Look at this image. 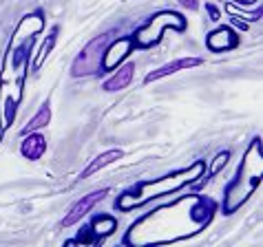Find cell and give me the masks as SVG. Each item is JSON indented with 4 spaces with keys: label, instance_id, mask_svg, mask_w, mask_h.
<instances>
[{
    "label": "cell",
    "instance_id": "6da1fadb",
    "mask_svg": "<svg viewBox=\"0 0 263 247\" xmlns=\"http://www.w3.org/2000/svg\"><path fill=\"white\" fill-rule=\"evenodd\" d=\"M217 203L203 194H186L144 214L130 225L124 245H171L203 232L215 219Z\"/></svg>",
    "mask_w": 263,
    "mask_h": 247
},
{
    "label": "cell",
    "instance_id": "7a4b0ae2",
    "mask_svg": "<svg viewBox=\"0 0 263 247\" xmlns=\"http://www.w3.org/2000/svg\"><path fill=\"white\" fill-rule=\"evenodd\" d=\"M206 172V161H195L193 166H188L184 170H175V172H168L164 177H157V179H148V181H142L137 183L133 190L124 192L118 197L115 205L122 212H130L135 208H142L146 205L148 201H155V199H162L166 194H175L179 190H184L186 186L199 181Z\"/></svg>",
    "mask_w": 263,
    "mask_h": 247
},
{
    "label": "cell",
    "instance_id": "3957f363",
    "mask_svg": "<svg viewBox=\"0 0 263 247\" xmlns=\"http://www.w3.org/2000/svg\"><path fill=\"white\" fill-rule=\"evenodd\" d=\"M261 179H263V141L261 137H254L246 150L243 159H241L235 179L226 188L223 214H235L257 192Z\"/></svg>",
    "mask_w": 263,
    "mask_h": 247
},
{
    "label": "cell",
    "instance_id": "277c9868",
    "mask_svg": "<svg viewBox=\"0 0 263 247\" xmlns=\"http://www.w3.org/2000/svg\"><path fill=\"white\" fill-rule=\"evenodd\" d=\"M166 29H175V31H186V18L177 11H159L142 29H137L133 35V42L137 49H148L162 40V33Z\"/></svg>",
    "mask_w": 263,
    "mask_h": 247
},
{
    "label": "cell",
    "instance_id": "5b68a950",
    "mask_svg": "<svg viewBox=\"0 0 263 247\" xmlns=\"http://www.w3.org/2000/svg\"><path fill=\"white\" fill-rule=\"evenodd\" d=\"M108 45V35H98L86 45L80 55L73 60L71 64V75L73 77H84V75H93L102 71V57H104V49Z\"/></svg>",
    "mask_w": 263,
    "mask_h": 247
},
{
    "label": "cell",
    "instance_id": "8992f818",
    "mask_svg": "<svg viewBox=\"0 0 263 247\" xmlns=\"http://www.w3.org/2000/svg\"><path fill=\"white\" fill-rule=\"evenodd\" d=\"M133 49H135L133 38L113 40L111 45L104 49V57H102V73H104V71H115L120 67L122 60H126V57L133 53Z\"/></svg>",
    "mask_w": 263,
    "mask_h": 247
},
{
    "label": "cell",
    "instance_id": "52a82bcc",
    "mask_svg": "<svg viewBox=\"0 0 263 247\" xmlns=\"http://www.w3.org/2000/svg\"><path fill=\"white\" fill-rule=\"evenodd\" d=\"M106 194H108V190H96V192H91V194H84V197L80 199L76 205H73L69 212H67V216L62 219V228H73L78 221H82L84 216L89 214L100 201L106 199Z\"/></svg>",
    "mask_w": 263,
    "mask_h": 247
},
{
    "label": "cell",
    "instance_id": "ba28073f",
    "mask_svg": "<svg viewBox=\"0 0 263 247\" xmlns=\"http://www.w3.org/2000/svg\"><path fill=\"white\" fill-rule=\"evenodd\" d=\"M239 45V35L235 33V29L230 27H219L213 33H208L206 38V47L213 53H223V51H232Z\"/></svg>",
    "mask_w": 263,
    "mask_h": 247
},
{
    "label": "cell",
    "instance_id": "9c48e42d",
    "mask_svg": "<svg viewBox=\"0 0 263 247\" xmlns=\"http://www.w3.org/2000/svg\"><path fill=\"white\" fill-rule=\"evenodd\" d=\"M199 64H201V57H179V60H173V62L164 64V67L151 71L144 82L146 84L157 82V79H162V77H168V75L179 73V71H186V69H195V67H199Z\"/></svg>",
    "mask_w": 263,
    "mask_h": 247
},
{
    "label": "cell",
    "instance_id": "30bf717a",
    "mask_svg": "<svg viewBox=\"0 0 263 247\" xmlns=\"http://www.w3.org/2000/svg\"><path fill=\"white\" fill-rule=\"evenodd\" d=\"M133 75H135V64L133 62H126L124 67H118V71L102 84V89L106 93H115V91H122L133 82Z\"/></svg>",
    "mask_w": 263,
    "mask_h": 247
},
{
    "label": "cell",
    "instance_id": "8fae6325",
    "mask_svg": "<svg viewBox=\"0 0 263 247\" xmlns=\"http://www.w3.org/2000/svg\"><path fill=\"white\" fill-rule=\"evenodd\" d=\"M45 150H47V139L42 135H38L35 130L25 135V141H23V146H20V152H23L25 159H29V161H38V159L45 155Z\"/></svg>",
    "mask_w": 263,
    "mask_h": 247
},
{
    "label": "cell",
    "instance_id": "7c38bea8",
    "mask_svg": "<svg viewBox=\"0 0 263 247\" xmlns=\"http://www.w3.org/2000/svg\"><path fill=\"white\" fill-rule=\"evenodd\" d=\"M118 159H122V150H118V148L102 152L100 157H96V159H93V161H91V163H89V166H86V168L82 170V174H80V179H89L91 174L100 172L102 168H106V166H111L113 161H118Z\"/></svg>",
    "mask_w": 263,
    "mask_h": 247
},
{
    "label": "cell",
    "instance_id": "4fadbf2b",
    "mask_svg": "<svg viewBox=\"0 0 263 247\" xmlns=\"http://www.w3.org/2000/svg\"><path fill=\"white\" fill-rule=\"evenodd\" d=\"M89 230H91L98 238H104V236L113 234V232L118 230V221H115L113 216H108V214H102V216H98V219L91 223Z\"/></svg>",
    "mask_w": 263,
    "mask_h": 247
},
{
    "label": "cell",
    "instance_id": "5bb4252c",
    "mask_svg": "<svg viewBox=\"0 0 263 247\" xmlns=\"http://www.w3.org/2000/svg\"><path fill=\"white\" fill-rule=\"evenodd\" d=\"M49 121H51V108H49V101H45L40 111L35 113L33 117L29 119L27 126L23 128V135H27V133H33V130H40V128L49 126Z\"/></svg>",
    "mask_w": 263,
    "mask_h": 247
},
{
    "label": "cell",
    "instance_id": "9a60e30c",
    "mask_svg": "<svg viewBox=\"0 0 263 247\" xmlns=\"http://www.w3.org/2000/svg\"><path fill=\"white\" fill-rule=\"evenodd\" d=\"M55 40H58V29H53V31L49 33V38L42 42V47H40V51H38V55L33 57V71H38L40 67H42V62H45V57L51 53V49L55 47Z\"/></svg>",
    "mask_w": 263,
    "mask_h": 247
},
{
    "label": "cell",
    "instance_id": "2e32d148",
    "mask_svg": "<svg viewBox=\"0 0 263 247\" xmlns=\"http://www.w3.org/2000/svg\"><path fill=\"white\" fill-rule=\"evenodd\" d=\"M230 13H235V16H243L246 20H250V23H257V20L263 18V7H257L254 11H243V9H237V7H228Z\"/></svg>",
    "mask_w": 263,
    "mask_h": 247
},
{
    "label": "cell",
    "instance_id": "e0dca14e",
    "mask_svg": "<svg viewBox=\"0 0 263 247\" xmlns=\"http://www.w3.org/2000/svg\"><path fill=\"white\" fill-rule=\"evenodd\" d=\"M228 159H230V152L228 150H223V152H219V155L215 157V161H213V166H210V177H215V174L223 168L226 163H228Z\"/></svg>",
    "mask_w": 263,
    "mask_h": 247
},
{
    "label": "cell",
    "instance_id": "ac0fdd59",
    "mask_svg": "<svg viewBox=\"0 0 263 247\" xmlns=\"http://www.w3.org/2000/svg\"><path fill=\"white\" fill-rule=\"evenodd\" d=\"M179 5L181 7H186V9H197V7H199V0H179Z\"/></svg>",
    "mask_w": 263,
    "mask_h": 247
},
{
    "label": "cell",
    "instance_id": "d6986e66",
    "mask_svg": "<svg viewBox=\"0 0 263 247\" xmlns=\"http://www.w3.org/2000/svg\"><path fill=\"white\" fill-rule=\"evenodd\" d=\"M208 11H210V16H213V18H210V20H219V11L215 9V7H213V5H208Z\"/></svg>",
    "mask_w": 263,
    "mask_h": 247
},
{
    "label": "cell",
    "instance_id": "ffe728a7",
    "mask_svg": "<svg viewBox=\"0 0 263 247\" xmlns=\"http://www.w3.org/2000/svg\"><path fill=\"white\" fill-rule=\"evenodd\" d=\"M237 3H239V5H248V0H237Z\"/></svg>",
    "mask_w": 263,
    "mask_h": 247
}]
</instances>
